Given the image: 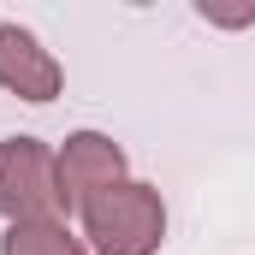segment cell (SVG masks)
Here are the masks:
<instances>
[{
  "label": "cell",
  "instance_id": "cell-1",
  "mask_svg": "<svg viewBox=\"0 0 255 255\" xmlns=\"http://www.w3.org/2000/svg\"><path fill=\"white\" fill-rule=\"evenodd\" d=\"M83 238L95 255H154L166 238V208L154 184L119 178L113 190H101L83 208Z\"/></svg>",
  "mask_w": 255,
  "mask_h": 255
},
{
  "label": "cell",
  "instance_id": "cell-2",
  "mask_svg": "<svg viewBox=\"0 0 255 255\" xmlns=\"http://www.w3.org/2000/svg\"><path fill=\"white\" fill-rule=\"evenodd\" d=\"M60 202V154H48L36 136H6L0 142V214L18 220H54Z\"/></svg>",
  "mask_w": 255,
  "mask_h": 255
},
{
  "label": "cell",
  "instance_id": "cell-3",
  "mask_svg": "<svg viewBox=\"0 0 255 255\" xmlns=\"http://www.w3.org/2000/svg\"><path fill=\"white\" fill-rule=\"evenodd\" d=\"M125 178V148L101 130H77L60 148V202L65 208H89L101 190H113Z\"/></svg>",
  "mask_w": 255,
  "mask_h": 255
},
{
  "label": "cell",
  "instance_id": "cell-4",
  "mask_svg": "<svg viewBox=\"0 0 255 255\" xmlns=\"http://www.w3.org/2000/svg\"><path fill=\"white\" fill-rule=\"evenodd\" d=\"M60 60L18 24H0V89L24 95V101H54L60 95Z\"/></svg>",
  "mask_w": 255,
  "mask_h": 255
},
{
  "label": "cell",
  "instance_id": "cell-5",
  "mask_svg": "<svg viewBox=\"0 0 255 255\" xmlns=\"http://www.w3.org/2000/svg\"><path fill=\"white\" fill-rule=\"evenodd\" d=\"M0 255H89V250H83V238L65 232L60 220H18V226H6Z\"/></svg>",
  "mask_w": 255,
  "mask_h": 255
},
{
  "label": "cell",
  "instance_id": "cell-6",
  "mask_svg": "<svg viewBox=\"0 0 255 255\" xmlns=\"http://www.w3.org/2000/svg\"><path fill=\"white\" fill-rule=\"evenodd\" d=\"M196 12H202L208 24H226V30H238V24H255V0H250V6H214V0H196Z\"/></svg>",
  "mask_w": 255,
  "mask_h": 255
}]
</instances>
